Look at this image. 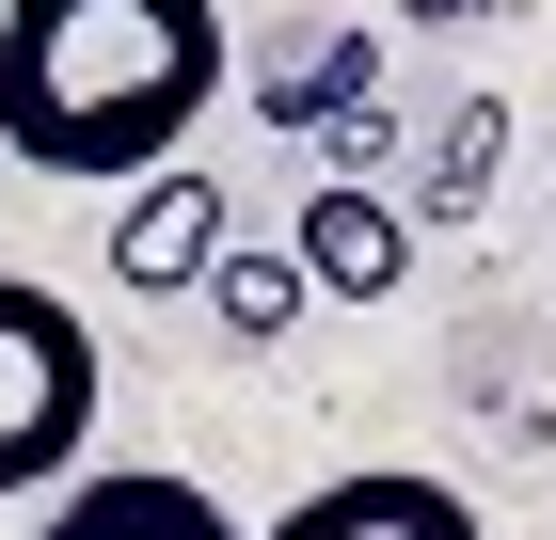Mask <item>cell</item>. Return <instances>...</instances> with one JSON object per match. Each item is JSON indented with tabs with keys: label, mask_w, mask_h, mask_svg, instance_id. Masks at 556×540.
<instances>
[{
	"label": "cell",
	"mask_w": 556,
	"mask_h": 540,
	"mask_svg": "<svg viewBox=\"0 0 556 540\" xmlns=\"http://www.w3.org/2000/svg\"><path fill=\"white\" fill-rule=\"evenodd\" d=\"M223 96V0H0V143L33 175H175Z\"/></svg>",
	"instance_id": "obj_1"
},
{
	"label": "cell",
	"mask_w": 556,
	"mask_h": 540,
	"mask_svg": "<svg viewBox=\"0 0 556 540\" xmlns=\"http://www.w3.org/2000/svg\"><path fill=\"white\" fill-rule=\"evenodd\" d=\"M96 445V318L0 271V493H80Z\"/></svg>",
	"instance_id": "obj_2"
},
{
	"label": "cell",
	"mask_w": 556,
	"mask_h": 540,
	"mask_svg": "<svg viewBox=\"0 0 556 540\" xmlns=\"http://www.w3.org/2000/svg\"><path fill=\"white\" fill-rule=\"evenodd\" d=\"M33 540H255V525H239L207 477L112 461V477H80V493H48V525H33Z\"/></svg>",
	"instance_id": "obj_3"
},
{
	"label": "cell",
	"mask_w": 556,
	"mask_h": 540,
	"mask_svg": "<svg viewBox=\"0 0 556 540\" xmlns=\"http://www.w3.org/2000/svg\"><path fill=\"white\" fill-rule=\"evenodd\" d=\"M287 254L318 271V302H397V271H414V223H397V191H366V175H318Z\"/></svg>",
	"instance_id": "obj_4"
},
{
	"label": "cell",
	"mask_w": 556,
	"mask_h": 540,
	"mask_svg": "<svg viewBox=\"0 0 556 540\" xmlns=\"http://www.w3.org/2000/svg\"><path fill=\"white\" fill-rule=\"evenodd\" d=\"M270 540H477V508L414 461H366V477H318L302 508H270Z\"/></svg>",
	"instance_id": "obj_5"
},
{
	"label": "cell",
	"mask_w": 556,
	"mask_h": 540,
	"mask_svg": "<svg viewBox=\"0 0 556 540\" xmlns=\"http://www.w3.org/2000/svg\"><path fill=\"white\" fill-rule=\"evenodd\" d=\"M223 271V175H143L128 208H112V287H207Z\"/></svg>",
	"instance_id": "obj_6"
},
{
	"label": "cell",
	"mask_w": 556,
	"mask_h": 540,
	"mask_svg": "<svg viewBox=\"0 0 556 540\" xmlns=\"http://www.w3.org/2000/svg\"><path fill=\"white\" fill-rule=\"evenodd\" d=\"M366 80H382L366 33H302L287 64L255 80V112H270V127H366Z\"/></svg>",
	"instance_id": "obj_7"
},
{
	"label": "cell",
	"mask_w": 556,
	"mask_h": 540,
	"mask_svg": "<svg viewBox=\"0 0 556 540\" xmlns=\"http://www.w3.org/2000/svg\"><path fill=\"white\" fill-rule=\"evenodd\" d=\"M493 160H509V96H462V112L429 127V175H414V208H429V223L493 208Z\"/></svg>",
	"instance_id": "obj_8"
},
{
	"label": "cell",
	"mask_w": 556,
	"mask_h": 540,
	"mask_svg": "<svg viewBox=\"0 0 556 540\" xmlns=\"http://www.w3.org/2000/svg\"><path fill=\"white\" fill-rule=\"evenodd\" d=\"M207 302H223V334H287L302 302H318V271H302V254H223Z\"/></svg>",
	"instance_id": "obj_9"
},
{
	"label": "cell",
	"mask_w": 556,
	"mask_h": 540,
	"mask_svg": "<svg viewBox=\"0 0 556 540\" xmlns=\"http://www.w3.org/2000/svg\"><path fill=\"white\" fill-rule=\"evenodd\" d=\"M397 16H493V0H397Z\"/></svg>",
	"instance_id": "obj_10"
},
{
	"label": "cell",
	"mask_w": 556,
	"mask_h": 540,
	"mask_svg": "<svg viewBox=\"0 0 556 540\" xmlns=\"http://www.w3.org/2000/svg\"><path fill=\"white\" fill-rule=\"evenodd\" d=\"M541 223H556V208H541Z\"/></svg>",
	"instance_id": "obj_11"
}]
</instances>
